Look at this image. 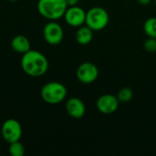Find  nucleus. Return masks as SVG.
I'll use <instances>...</instances> for the list:
<instances>
[{
  "mask_svg": "<svg viewBox=\"0 0 156 156\" xmlns=\"http://www.w3.org/2000/svg\"><path fill=\"white\" fill-rule=\"evenodd\" d=\"M21 67L28 76L40 77L48 71V61L41 52L30 49L23 54Z\"/></svg>",
  "mask_w": 156,
  "mask_h": 156,
  "instance_id": "1",
  "label": "nucleus"
},
{
  "mask_svg": "<svg viewBox=\"0 0 156 156\" xmlns=\"http://www.w3.org/2000/svg\"><path fill=\"white\" fill-rule=\"evenodd\" d=\"M68 8L66 0H38V13L50 21H56L64 16Z\"/></svg>",
  "mask_w": 156,
  "mask_h": 156,
  "instance_id": "2",
  "label": "nucleus"
},
{
  "mask_svg": "<svg viewBox=\"0 0 156 156\" xmlns=\"http://www.w3.org/2000/svg\"><path fill=\"white\" fill-rule=\"evenodd\" d=\"M67 94V88L62 83L58 81H50L46 83L40 90L42 100L48 104L60 103L65 100Z\"/></svg>",
  "mask_w": 156,
  "mask_h": 156,
  "instance_id": "3",
  "label": "nucleus"
},
{
  "mask_svg": "<svg viewBox=\"0 0 156 156\" xmlns=\"http://www.w3.org/2000/svg\"><path fill=\"white\" fill-rule=\"evenodd\" d=\"M110 22V16L107 10L101 6H94L86 12L85 25L93 31H101L104 29Z\"/></svg>",
  "mask_w": 156,
  "mask_h": 156,
  "instance_id": "4",
  "label": "nucleus"
},
{
  "mask_svg": "<svg viewBox=\"0 0 156 156\" xmlns=\"http://www.w3.org/2000/svg\"><path fill=\"white\" fill-rule=\"evenodd\" d=\"M1 133L3 139L8 144H12L21 139L22 126L18 121L15 119H8L3 123Z\"/></svg>",
  "mask_w": 156,
  "mask_h": 156,
  "instance_id": "5",
  "label": "nucleus"
},
{
  "mask_svg": "<svg viewBox=\"0 0 156 156\" xmlns=\"http://www.w3.org/2000/svg\"><path fill=\"white\" fill-rule=\"evenodd\" d=\"M76 76L80 82L83 84H91L99 77V69L95 64L86 61L78 67Z\"/></svg>",
  "mask_w": 156,
  "mask_h": 156,
  "instance_id": "6",
  "label": "nucleus"
},
{
  "mask_svg": "<svg viewBox=\"0 0 156 156\" xmlns=\"http://www.w3.org/2000/svg\"><path fill=\"white\" fill-rule=\"evenodd\" d=\"M43 36L49 45H58L64 37L63 28L56 21H49L43 28Z\"/></svg>",
  "mask_w": 156,
  "mask_h": 156,
  "instance_id": "7",
  "label": "nucleus"
},
{
  "mask_svg": "<svg viewBox=\"0 0 156 156\" xmlns=\"http://www.w3.org/2000/svg\"><path fill=\"white\" fill-rule=\"evenodd\" d=\"M65 21L68 25L73 27H80L85 24L86 21V11L79 6H68L64 14Z\"/></svg>",
  "mask_w": 156,
  "mask_h": 156,
  "instance_id": "8",
  "label": "nucleus"
},
{
  "mask_svg": "<svg viewBox=\"0 0 156 156\" xmlns=\"http://www.w3.org/2000/svg\"><path fill=\"white\" fill-rule=\"evenodd\" d=\"M120 101L112 94H103L97 101V109L102 114H112L119 108Z\"/></svg>",
  "mask_w": 156,
  "mask_h": 156,
  "instance_id": "9",
  "label": "nucleus"
},
{
  "mask_svg": "<svg viewBox=\"0 0 156 156\" xmlns=\"http://www.w3.org/2000/svg\"><path fill=\"white\" fill-rule=\"evenodd\" d=\"M66 111L68 114L74 119H80L85 115L86 106L84 102L76 97H72L69 99L65 105Z\"/></svg>",
  "mask_w": 156,
  "mask_h": 156,
  "instance_id": "10",
  "label": "nucleus"
},
{
  "mask_svg": "<svg viewBox=\"0 0 156 156\" xmlns=\"http://www.w3.org/2000/svg\"><path fill=\"white\" fill-rule=\"evenodd\" d=\"M11 48L16 52L24 54V53L27 52L28 50H30V42L27 37L18 35L12 38Z\"/></svg>",
  "mask_w": 156,
  "mask_h": 156,
  "instance_id": "11",
  "label": "nucleus"
},
{
  "mask_svg": "<svg viewBox=\"0 0 156 156\" xmlns=\"http://www.w3.org/2000/svg\"><path fill=\"white\" fill-rule=\"evenodd\" d=\"M76 41L80 45H88L91 42L93 38V30L87 25L78 27L75 35Z\"/></svg>",
  "mask_w": 156,
  "mask_h": 156,
  "instance_id": "12",
  "label": "nucleus"
},
{
  "mask_svg": "<svg viewBox=\"0 0 156 156\" xmlns=\"http://www.w3.org/2000/svg\"><path fill=\"white\" fill-rule=\"evenodd\" d=\"M144 30L148 37L156 38V17L152 16L145 20L144 24Z\"/></svg>",
  "mask_w": 156,
  "mask_h": 156,
  "instance_id": "13",
  "label": "nucleus"
},
{
  "mask_svg": "<svg viewBox=\"0 0 156 156\" xmlns=\"http://www.w3.org/2000/svg\"><path fill=\"white\" fill-rule=\"evenodd\" d=\"M133 97V91L131 88L124 87L121 89L117 94V98L120 101V102H128L130 101Z\"/></svg>",
  "mask_w": 156,
  "mask_h": 156,
  "instance_id": "14",
  "label": "nucleus"
},
{
  "mask_svg": "<svg viewBox=\"0 0 156 156\" xmlns=\"http://www.w3.org/2000/svg\"><path fill=\"white\" fill-rule=\"evenodd\" d=\"M9 154L11 156H24L25 154V147L19 142H14L9 144Z\"/></svg>",
  "mask_w": 156,
  "mask_h": 156,
  "instance_id": "15",
  "label": "nucleus"
},
{
  "mask_svg": "<svg viewBox=\"0 0 156 156\" xmlns=\"http://www.w3.org/2000/svg\"><path fill=\"white\" fill-rule=\"evenodd\" d=\"M144 48L147 52H156V38L148 37L144 44Z\"/></svg>",
  "mask_w": 156,
  "mask_h": 156,
  "instance_id": "16",
  "label": "nucleus"
},
{
  "mask_svg": "<svg viewBox=\"0 0 156 156\" xmlns=\"http://www.w3.org/2000/svg\"><path fill=\"white\" fill-rule=\"evenodd\" d=\"M66 3L68 6H74V5H78L80 0H66Z\"/></svg>",
  "mask_w": 156,
  "mask_h": 156,
  "instance_id": "17",
  "label": "nucleus"
},
{
  "mask_svg": "<svg viewBox=\"0 0 156 156\" xmlns=\"http://www.w3.org/2000/svg\"><path fill=\"white\" fill-rule=\"evenodd\" d=\"M137 2L142 5H147L152 2V0H137Z\"/></svg>",
  "mask_w": 156,
  "mask_h": 156,
  "instance_id": "18",
  "label": "nucleus"
},
{
  "mask_svg": "<svg viewBox=\"0 0 156 156\" xmlns=\"http://www.w3.org/2000/svg\"><path fill=\"white\" fill-rule=\"evenodd\" d=\"M8 1H10V2H16V1H18V0H8Z\"/></svg>",
  "mask_w": 156,
  "mask_h": 156,
  "instance_id": "19",
  "label": "nucleus"
},
{
  "mask_svg": "<svg viewBox=\"0 0 156 156\" xmlns=\"http://www.w3.org/2000/svg\"><path fill=\"white\" fill-rule=\"evenodd\" d=\"M154 5H155V6H156V0H154Z\"/></svg>",
  "mask_w": 156,
  "mask_h": 156,
  "instance_id": "20",
  "label": "nucleus"
}]
</instances>
